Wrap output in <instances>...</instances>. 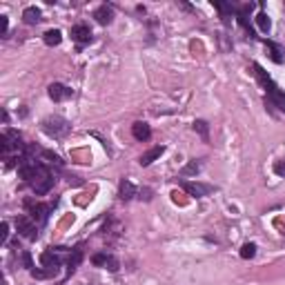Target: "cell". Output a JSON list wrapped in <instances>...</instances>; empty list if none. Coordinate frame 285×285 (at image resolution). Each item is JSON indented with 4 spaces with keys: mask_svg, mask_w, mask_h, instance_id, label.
Instances as JSON below:
<instances>
[{
    "mask_svg": "<svg viewBox=\"0 0 285 285\" xmlns=\"http://www.w3.org/2000/svg\"><path fill=\"white\" fill-rule=\"evenodd\" d=\"M56 178L51 176V172L47 169V165L38 163L36 160V172H34V178H31V189L36 192V196H42V194H47L51 187H54Z\"/></svg>",
    "mask_w": 285,
    "mask_h": 285,
    "instance_id": "1",
    "label": "cell"
},
{
    "mask_svg": "<svg viewBox=\"0 0 285 285\" xmlns=\"http://www.w3.org/2000/svg\"><path fill=\"white\" fill-rule=\"evenodd\" d=\"M40 127H42V132H45L47 136H51V139H65V136L71 132L69 121H67V118H63V116H47V118H42Z\"/></svg>",
    "mask_w": 285,
    "mask_h": 285,
    "instance_id": "2",
    "label": "cell"
},
{
    "mask_svg": "<svg viewBox=\"0 0 285 285\" xmlns=\"http://www.w3.org/2000/svg\"><path fill=\"white\" fill-rule=\"evenodd\" d=\"M0 149H2L4 158H9V154H13V151H22L25 149L22 136L18 134L16 130H7L2 136H0Z\"/></svg>",
    "mask_w": 285,
    "mask_h": 285,
    "instance_id": "3",
    "label": "cell"
},
{
    "mask_svg": "<svg viewBox=\"0 0 285 285\" xmlns=\"http://www.w3.org/2000/svg\"><path fill=\"white\" fill-rule=\"evenodd\" d=\"M63 250H65V248H51V250L42 252L40 263H42V268L47 270L49 279L58 274V270H60V256H58V252H63Z\"/></svg>",
    "mask_w": 285,
    "mask_h": 285,
    "instance_id": "4",
    "label": "cell"
},
{
    "mask_svg": "<svg viewBox=\"0 0 285 285\" xmlns=\"http://www.w3.org/2000/svg\"><path fill=\"white\" fill-rule=\"evenodd\" d=\"M16 230H18V234H20L22 239H27V241H36V239H38V227H36V223L31 221L29 216H25V214L16 216Z\"/></svg>",
    "mask_w": 285,
    "mask_h": 285,
    "instance_id": "5",
    "label": "cell"
},
{
    "mask_svg": "<svg viewBox=\"0 0 285 285\" xmlns=\"http://www.w3.org/2000/svg\"><path fill=\"white\" fill-rule=\"evenodd\" d=\"M180 187H183L185 192L189 194V196H196V198L207 196V194H212V192H214L212 185H205V183H194V180H180Z\"/></svg>",
    "mask_w": 285,
    "mask_h": 285,
    "instance_id": "6",
    "label": "cell"
},
{
    "mask_svg": "<svg viewBox=\"0 0 285 285\" xmlns=\"http://www.w3.org/2000/svg\"><path fill=\"white\" fill-rule=\"evenodd\" d=\"M25 207L29 210L31 218L38 223H47L49 218V212H51V205H42V203H34V201H25Z\"/></svg>",
    "mask_w": 285,
    "mask_h": 285,
    "instance_id": "7",
    "label": "cell"
},
{
    "mask_svg": "<svg viewBox=\"0 0 285 285\" xmlns=\"http://www.w3.org/2000/svg\"><path fill=\"white\" fill-rule=\"evenodd\" d=\"M47 94H49V98H51V101H54V103L67 101V98L74 96V92H71L69 87H65V85H60V83L49 85V89H47Z\"/></svg>",
    "mask_w": 285,
    "mask_h": 285,
    "instance_id": "8",
    "label": "cell"
},
{
    "mask_svg": "<svg viewBox=\"0 0 285 285\" xmlns=\"http://www.w3.org/2000/svg\"><path fill=\"white\" fill-rule=\"evenodd\" d=\"M69 34L78 45H89V42H92V29H89L87 25H74Z\"/></svg>",
    "mask_w": 285,
    "mask_h": 285,
    "instance_id": "9",
    "label": "cell"
},
{
    "mask_svg": "<svg viewBox=\"0 0 285 285\" xmlns=\"http://www.w3.org/2000/svg\"><path fill=\"white\" fill-rule=\"evenodd\" d=\"M118 196H121V201H132L134 196H139V189L132 185V180L123 178L121 185H118Z\"/></svg>",
    "mask_w": 285,
    "mask_h": 285,
    "instance_id": "10",
    "label": "cell"
},
{
    "mask_svg": "<svg viewBox=\"0 0 285 285\" xmlns=\"http://www.w3.org/2000/svg\"><path fill=\"white\" fill-rule=\"evenodd\" d=\"M132 134H134V139L141 141V142H145V141L151 139L149 125H147V123H142V121H139V123H134V125H132Z\"/></svg>",
    "mask_w": 285,
    "mask_h": 285,
    "instance_id": "11",
    "label": "cell"
},
{
    "mask_svg": "<svg viewBox=\"0 0 285 285\" xmlns=\"http://www.w3.org/2000/svg\"><path fill=\"white\" fill-rule=\"evenodd\" d=\"M94 18H96L98 25H109L114 20V9L109 4H101V7L94 11Z\"/></svg>",
    "mask_w": 285,
    "mask_h": 285,
    "instance_id": "12",
    "label": "cell"
},
{
    "mask_svg": "<svg viewBox=\"0 0 285 285\" xmlns=\"http://www.w3.org/2000/svg\"><path fill=\"white\" fill-rule=\"evenodd\" d=\"M163 151H165V147H163V145H158V147H151L149 151H145V154L141 156V158H139V163L142 165V167H147V165H151L156 158H160V154H163Z\"/></svg>",
    "mask_w": 285,
    "mask_h": 285,
    "instance_id": "13",
    "label": "cell"
},
{
    "mask_svg": "<svg viewBox=\"0 0 285 285\" xmlns=\"http://www.w3.org/2000/svg\"><path fill=\"white\" fill-rule=\"evenodd\" d=\"M265 49H268V54H270V58L274 60V63H279L281 65L283 63V51H281V47L277 45V42H272V40H265Z\"/></svg>",
    "mask_w": 285,
    "mask_h": 285,
    "instance_id": "14",
    "label": "cell"
},
{
    "mask_svg": "<svg viewBox=\"0 0 285 285\" xmlns=\"http://www.w3.org/2000/svg\"><path fill=\"white\" fill-rule=\"evenodd\" d=\"M201 169H203V163H201V160L194 158V160H189V163L185 165L183 169H180V176H196V174L201 172Z\"/></svg>",
    "mask_w": 285,
    "mask_h": 285,
    "instance_id": "15",
    "label": "cell"
},
{
    "mask_svg": "<svg viewBox=\"0 0 285 285\" xmlns=\"http://www.w3.org/2000/svg\"><path fill=\"white\" fill-rule=\"evenodd\" d=\"M22 20H25L27 25H36V22L40 20V9L38 7H27L25 11H22Z\"/></svg>",
    "mask_w": 285,
    "mask_h": 285,
    "instance_id": "16",
    "label": "cell"
},
{
    "mask_svg": "<svg viewBox=\"0 0 285 285\" xmlns=\"http://www.w3.org/2000/svg\"><path fill=\"white\" fill-rule=\"evenodd\" d=\"M42 40H45V45L56 47V45H60V40H63V34H60L58 29H49V31H45Z\"/></svg>",
    "mask_w": 285,
    "mask_h": 285,
    "instance_id": "17",
    "label": "cell"
},
{
    "mask_svg": "<svg viewBox=\"0 0 285 285\" xmlns=\"http://www.w3.org/2000/svg\"><path fill=\"white\" fill-rule=\"evenodd\" d=\"M80 261H83V250H80V248H76L74 252H71V256L67 259V272H69V274L74 272L76 268H78V265H80Z\"/></svg>",
    "mask_w": 285,
    "mask_h": 285,
    "instance_id": "18",
    "label": "cell"
},
{
    "mask_svg": "<svg viewBox=\"0 0 285 285\" xmlns=\"http://www.w3.org/2000/svg\"><path fill=\"white\" fill-rule=\"evenodd\" d=\"M254 20H256V25H259V29L263 31V34H268V31H270V27H272V22H270V16H268V13H265V11H261L259 16L254 18Z\"/></svg>",
    "mask_w": 285,
    "mask_h": 285,
    "instance_id": "19",
    "label": "cell"
},
{
    "mask_svg": "<svg viewBox=\"0 0 285 285\" xmlns=\"http://www.w3.org/2000/svg\"><path fill=\"white\" fill-rule=\"evenodd\" d=\"M194 132H198L201 134V139L203 141H210V125H207L205 121H194Z\"/></svg>",
    "mask_w": 285,
    "mask_h": 285,
    "instance_id": "20",
    "label": "cell"
},
{
    "mask_svg": "<svg viewBox=\"0 0 285 285\" xmlns=\"http://www.w3.org/2000/svg\"><path fill=\"white\" fill-rule=\"evenodd\" d=\"M254 256H256V245L254 243H245L243 248H241V259L248 261V259H254Z\"/></svg>",
    "mask_w": 285,
    "mask_h": 285,
    "instance_id": "21",
    "label": "cell"
},
{
    "mask_svg": "<svg viewBox=\"0 0 285 285\" xmlns=\"http://www.w3.org/2000/svg\"><path fill=\"white\" fill-rule=\"evenodd\" d=\"M105 268L109 270V272H118V268H121V263H118L116 256L107 254V261H105Z\"/></svg>",
    "mask_w": 285,
    "mask_h": 285,
    "instance_id": "22",
    "label": "cell"
},
{
    "mask_svg": "<svg viewBox=\"0 0 285 285\" xmlns=\"http://www.w3.org/2000/svg\"><path fill=\"white\" fill-rule=\"evenodd\" d=\"M214 7H216L221 13H234L236 11L234 4H225V2H214Z\"/></svg>",
    "mask_w": 285,
    "mask_h": 285,
    "instance_id": "23",
    "label": "cell"
},
{
    "mask_svg": "<svg viewBox=\"0 0 285 285\" xmlns=\"http://www.w3.org/2000/svg\"><path fill=\"white\" fill-rule=\"evenodd\" d=\"M7 239H9V223L4 221L0 225V243H7Z\"/></svg>",
    "mask_w": 285,
    "mask_h": 285,
    "instance_id": "24",
    "label": "cell"
},
{
    "mask_svg": "<svg viewBox=\"0 0 285 285\" xmlns=\"http://www.w3.org/2000/svg\"><path fill=\"white\" fill-rule=\"evenodd\" d=\"M274 174L285 178V160H277V163H274Z\"/></svg>",
    "mask_w": 285,
    "mask_h": 285,
    "instance_id": "25",
    "label": "cell"
},
{
    "mask_svg": "<svg viewBox=\"0 0 285 285\" xmlns=\"http://www.w3.org/2000/svg\"><path fill=\"white\" fill-rule=\"evenodd\" d=\"M42 156H45V158H49V163H54V165H63V160H60L58 154H51V151H42Z\"/></svg>",
    "mask_w": 285,
    "mask_h": 285,
    "instance_id": "26",
    "label": "cell"
},
{
    "mask_svg": "<svg viewBox=\"0 0 285 285\" xmlns=\"http://www.w3.org/2000/svg\"><path fill=\"white\" fill-rule=\"evenodd\" d=\"M22 263H25V268H29V272L34 270V261H31V254L27 250L22 252Z\"/></svg>",
    "mask_w": 285,
    "mask_h": 285,
    "instance_id": "27",
    "label": "cell"
},
{
    "mask_svg": "<svg viewBox=\"0 0 285 285\" xmlns=\"http://www.w3.org/2000/svg\"><path fill=\"white\" fill-rule=\"evenodd\" d=\"M105 261H107V254H94L92 256V263L94 265H103V268H105Z\"/></svg>",
    "mask_w": 285,
    "mask_h": 285,
    "instance_id": "28",
    "label": "cell"
},
{
    "mask_svg": "<svg viewBox=\"0 0 285 285\" xmlns=\"http://www.w3.org/2000/svg\"><path fill=\"white\" fill-rule=\"evenodd\" d=\"M0 34H7V16H0Z\"/></svg>",
    "mask_w": 285,
    "mask_h": 285,
    "instance_id": "29",
    "label": "cell"
}]
</instances>
